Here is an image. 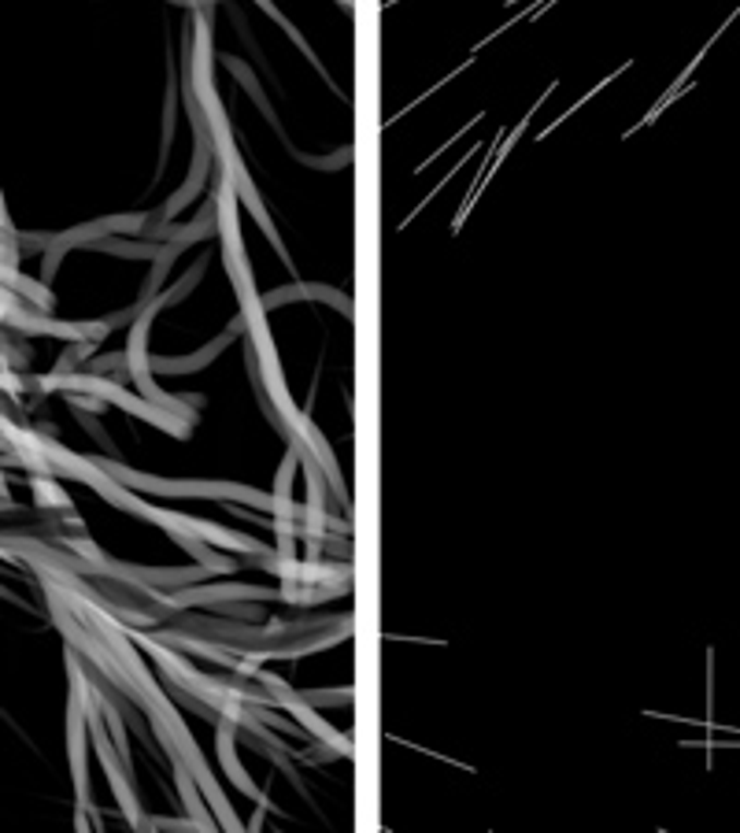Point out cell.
Masks as SVG:
<instances>
[{
	"mask_svg": "<svg viewBox=\"0 0 740 833\" xmlns=\"http://www.w3.org/2000/svg\"><path fill=\"white\" fill-rule=\"evenodd\" d=\"M256 4H259V8H264V12H270V15H275V19H278V23H282V26H286V31H289V34H293V37H296V31H293V26H289V23H286V19H282V12H278V8H275V4H270V0H256ZM296 41H300V37H296ZM300 45H304V41H300ZM304 49H307V45H304ZM307 52H312V49H307Z\"/></svg>",
	"mask_w": 740,
	"mask_h": 833,
	"instance_id": "6da1fadb",
	"label": "cell"
},
{
	"mask_svg": "<svg viewBox=\"0 0 740 833\" xmlns=\"http://www.w3.org/2000/svg\"><path fill=\"white\" fill-rule=\"evenodd\" d=\"M341 4H344V8H352V0H341Z\"/></svg>",
	"mask_w": 740,
	"mask_h": 833,
	"instance_id": "7a4b0ae2",
	"label": "cell"
}]
</instances>
